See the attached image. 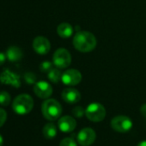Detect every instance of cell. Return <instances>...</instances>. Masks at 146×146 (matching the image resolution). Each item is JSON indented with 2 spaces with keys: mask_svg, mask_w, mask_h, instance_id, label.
<instances>
[{
  "mask_svg": "<svg viewBox=\"0 0 146 146\" xmlns=\"http://www.w3.org/2000/svg\"><path fill=\"white\" fill-rule=\"evenodd\" d=\"M97 44L95 35L89 32H78L73 38L74 47L81 52H89L93 50Z\"/></svg>",
  "mask_w": 146,
  "mask_h": 146,
  "instance_id": "6da1fadb",
  "label": "cell"
},
{
  "mask_svg": "<svg viewBox=\"0 0 146 146\" xmlns=\"http://www.w3.org/2000/svg\"><path fill=\"white\" fill-rule=\"evenodd\" d=\"M34 108V99L28 94H20L12 102L13 111L20 115H28Z\"/></svg>",
  "mask_w": 146,
  "mask_h": 146,
  "instance_id": "7a4b0ae2",
  "label": "cell"
},
{
  "mask_svg": "<svg viewBox=\"0 0 146 146\" xmlns=\"http://www.w3.org/2000/svg\"><path fill=\"white\" fill-rule=\"evenodd\" d=\"M41 112L46 120L56 121L62 114V106L55 99H46L41 105Z\"/></svg>",
  "mask_w": 146,
  "mask_h": 146,
  "instance_id": "3957f363",
  "label": "cell"
},
{
  "mask_svg": "<svg viewBox=\"0 0 146 146\" xmlns=\"http://www.w3.org/2000/svg\"><path fill=\"white\" fill-rule=\"evenodd\" d=\"M85 115L90 121L100 122L106 117V109L99 103H92L86 108Z\"/></svg>",
  "mask_w": 146,
  "mask_h": 146,
  "instance_id": "277c9868",
  "label": "cell"
},
{
  "mask_svg": "<svg viewBox=\"0 0 146 146\" xmlns=\"http://www.w3.org/2000/svg\"><path fill=\"white\" fill-rule=\"evenodd\" d=\"M111 127L120 133H126L129 132L133 126V121L126 115H118L113 118L111 121Z\"/></svg>",
  "mask_w": 146,
  "mask_h": 146,
  "instance_id": "5b68a950",
  "label": "cell"
},
{
  "mask_svg": "<svg viewBox=\"0 0 146 146\" xmlns=\"http://www.w3.org/2000/svg\"><path fill=\"white\" fill-rule=\"evenodd\" d=\"M52 62L58 68H66L71 62V56L66 49L59 48L54 52Z\"/></svg>",
  "mask_w": 146,
  "mask_h": 146,
  "instance_id": "8992f818",
  "label": "cell"
},
{
  "mask_svg": "<svg viewBox=\"0 0 146 146\" xmlns=\"http://www.w3.org/2000/svg\"><path fill=\"white\" fill-rule=\"evenodd\" d=\"M96 138V132L92 128L86 127L82 129L78 133L77 136V140L81 146H89L95 142Z\"/></svg>",
  "mask_w": 146,
  "mask_h": 146,
  "instance_id": "52a82bcc",
  "label": "cell"
},
{
  "mask_svg": "<svg viewBox=\"0 0 146 146\" xmlns=\"http://www.w3.org/2000/svg\"><path fill=\"white\" fill-rule=\"evenodd\" d=\"M82 80V74L77 69H68L62 74L61 81L65 86H76Z\"/></svg>",
  "mask_w": 146,
  "mask_h": 146,
  "instance_id": "ba28073f",
  "label": "cell"
},
{
  "mask_svg": "<svg viewBox=\"0 0 146 146\" xmlns=\"http://www.w3.org/2000/svg\"><path fill=\"white\" fill-rule=\"evenodd\" d=\"M34 92L38 98L46 99L52 94V87L48 82L41 80L34 84Z\"/></svg>",
  "mask_w": 146,
  "mask_h": 146,
  "instance_id": "9c48e42d",
  "label": "cell"
},
{
  "mask_svg": "<svg viewBox=\"0 0 146 146\" xmlns=\"http://www.w3.org/2000/svg\"><path fill=\"white\" fill-rule=\"evenodd\" d=\"M33 48L34 51L40 55H46L49 52L51 49V44L49 40L42 36L36 37L33 41Z\"/></svg>",
  "mask_w": 146,
  "mask_h": 146,
  "instance_id": "30bf717a",
  "label": "cell"
},
{
  "mask_svg": "<svg viewBox=\"0 0 146 146\" xmlns=\"http://www.w3.org/2000/svg\"><path fill=\"white\" fill-rule=\"evenodd\" d=\"M0 81L3 83V84H5V85H9V86H12L15 88H19L21 86V81H20V77L9 71V69H6L4 70L1 75H0Z\"/></svg>",
  "mask_w": 146,
  "mask_h": 146,
  "instance_id": "8fae6325",
  "label": "cell"
},
{
  "mask_svg": "<svg viewBox=\"0 0 146 146\" xmlns=\"http://www.w3.org/2000/svg\"><path fill=\"white\" fill-rule=\"evenodd\" d=\"M58 127L63 133H71L77 127V121L73 117L70 115H65L59 119Z\"/></svg>",
  "mask_w": 146,
  "mask_h": 146,
  "instance_id": "7c38bea8",
  "label": "cell"
},
{
  "mask_svg": "<svg viewBox=\"0 0 146 146\" xmlns=\"http://www.w3.org/2000/svg\"><path fill=\"white\" fill-rule=\"evenodd\" d=\"M61 97L62 99L67 103V104H77L80 101L81 99V94L80 92L75 89V88H65L63 90L62 93H61Z\"/></svg>",
  "mask_w": 146,
  "mask_h": 146,
  "instance_id": "4fadbf2b",
  "label": "cell"
},
{
  "mask_svg": "<svg viewBox=\"0 0 146 146\" xmlns=\"http://www.w3.org/2000/svg\"><path fill=\"white\" fill-rule=\"evenodd\" d=\"M6 56L10 62H18L22 57V51L17 46H10L6 51Z\"/></svg>",
  "mask_w": 146,
  "mask_h": 146,
  "instance_id": "5bb4252c",
  "label": "cell"
},
{
  "mask_svg": "<svg viewBox=\"0 0 146 146\" xmlns=\"http://www.w3.org/2000/svg\"><path fill=\"white\" fill-rule=\"evenodd\" d=\"M57 33L61 38H67L72 35L73 28H72L71 25H70L69 23L64 22V23H61L59 25V27L57 28Z\"/></svg>",
  "mask_w": 146,
  "mask_h": 146,
  "instance_id": "9a60e30c",
  "label": "cell"
},
{
  "mask_svg": "<svg viewBox=\"0 0 146 146\" xmlns=\"http://www.w3.org/2000/svg\"><path fill=\"white\" fill-rule=\"evenodd\" d=\"M42 133L46 139H52L57 136V127L53 123H47L44 126Z\"/></svg>",
  "mask_w": 146,
  "mask_h": 146,
  "instance_id": "2e32d148",
  "label": "cell"
},
{
  "mask_svg": "<svg viewBox=\"0 0 146 146\" xmlns=\"http://www.w3.org/2000/svg\"><path fill=\"white\" fill-rule=\"evenodd\" d=\"M49 80L52 83H59V80H61L62 74L59 70V68H52L48 72L47 75Z\"/></svg>",
  "mask_w": 146,
  "mask_h": 146,
  "instance_id": "e0dca14e",
  "label": "cell"
},
{
  "mask_svg": "<svg viewBox=\"0 0 146 146\" xmlns=\"http://www.w3.org/2000/svg\"><path fill=\"white\" fill-rule=\"evenodd\" d=\"M10 95L5 92V91H3V92H0V105L1 106H8L9 104H10Z\"/></svg>",
  "mask_w": 146,
  "mask_h": 146,
  "instance_id": "ac0fdd59",
  "label": "cell"
},
{
  "mask_svg": "<svg viewBox=\"0 0 146 146\" xmlns=\"http://www.w3.org/2000/svg\"><path fill=\"white\" fill-rule=\"evenodd\" d=\"M40 69L43 73H48L51 69H52V63L49 61H44L40 63Z\"/></svg>",
  "mask_w": 146,
  "mask_h": 146,
  "instance_id": "d6986e66",
  "label": "cell"
},
{
  "mask_svg": "<svg viewBox=\"0 0 146 146\" xmlns=\"http://www.w3.org/2000/svg\"><path fill=\"white\" fill-rule=\"evenodd\" d=\"M24 80L25 81L29 84V85H32V84H34L35 81H36V76L34 73H31V72H27L25 74H24Z\"/></svg>",
  "mask_w": 146,
  "mask_h": 146,
  "instance_id": "ffe728a7",
  "label": "cell"
},
{
  "mask_svg": "<svg viewBox=\"0 0 146 146\" xmlns=\"http://www.w3.org/2000/svg\"><path fill=\"white\" fill-rule=\"evenodd\" d=\"M72 114H73L74 116L81 118L82 116H83L85 115V110L81 106H76L72 110Z\"/></svg>",
  "mask_w": 146,
  "mask_h": 146,
  "instance_id": "44dd1931",
  "label": "cell"
},
{
  "mask_svg": "<svg viewBox=\"0 0 146 146\" xmlns=\"http://www.w3.org/2000/svg\"><path fill=\"white\" fill-rule=\"evenodd\" d=\"M59 146H77L76 141L72 139V138H65L64 139L60 144Z\"/></svg>",
  "mask_w": 146,
  "mask_h": 146,
  "instance_id": "7402d4cb",
  "label": "cell"
},
{
  "mask_svg": "<svg viewBox=\"0 0 146 146\" xmlns=\"http://www.w3.org/2000/svg\"><path fill=\"white\" fill-rule=\"evenodd\" d=\"M6 120H7V113L3 109L0 108V127L3 126Z\"/></svg>",
  "mask_w": 146,
  "mask_h": 146,
  "instance_id": "603a6c76",
  "label": "cell"
},
{
  "mask_svg": "<svg viewBox=\"0 0 146 146\" xmlns=\"http://www.w3.org/2000/svg\"><path fill=\"white\" fill-rule=\"evenodd\" d=\"M6 57H7L6 54H4L3 52H0V66L4 63V62L6 60Z\"/></svg>",
  "mask_w": 146,
  "mask_h": 146,
  "instance_id": "cb8c5ba5",
  "label": "cell"
},
{
  "mask_svg": "<svg viewBox=\"0 0 146 146\" xmlns=\"http://www.w3.org/2000/svg\"><path fill=\"white\" fill-rule=\"evenodd\" d=\"M140 112H141V114H142L143 116L146 117V104H143V105L141 106V108H140Z\"/></svg>",
  "mask_w": 146,
  "mask_h": 146,
  "instance_id": "d4e9b609",
  "label": "cell"
},
{
  "mask_svg": "<svg viewBox=\"0 0 146 146\" xmlns=\"http://www.w3.org/2000/svg\"><path fill=\"white\" fill-rule=\"evenodd\" d=\"M137 146H146V140H143V141H141L139 145Z\"/></svg>",
  "mask_w": 146,
  "mask_h": 146,
  "instance_id": "484cf974",
  "label": "cell"
},
{
  "mask_svg": "<svg viewBox=\"0 0 146 146\" xmlns=\"http://www.w3.org/2000/svg\"><path fill=\"white\" fill-rule=\"evenodd\" d=\"M3 136L0 134V146H3Z\"/></svg>",
  "mask_w": 146,
  "mask_h": 146,
  "instance_id": "4316f807",
  "label": "cell"
}]
</instances>
